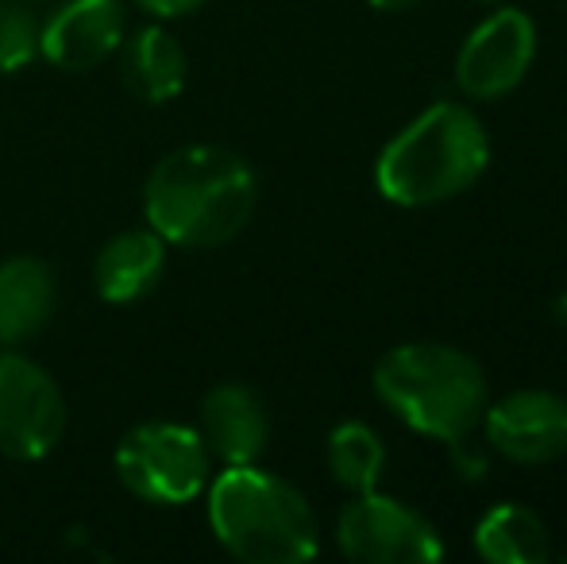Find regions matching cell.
Listing matches in <instances>:
<instances>
[{"label":"cell","mask_w":567,"mask_h":564,"mask_svg":"<svg viewBox=\"0 0 567 564\" xmlns=\"http://www.w3.org/2000/svg\"><path fill=\"white\" fill-rule=\"evenodd\" d=\"M35 54H43V20L31 12L28 0L0 4V74H16Z\"/></svg>","instance_id":"e0dca14e"},{"label":"cell","mask_w":567,"mask_h":564,"mask_svg":"<svg viewBox=\"0 0 567 564\" xmlns=\"http://www.w3.org/2000/svg\"><path fill=\"white\" fill-rule=\"evenodd\" d=\"M166 271V240L155 228L116 233L97 256V294L105 301H140L158 286Z\"/></svg>","instance_id":"7c38bea8"},{"label":"cell","mask_w":567,"mask_h":564,"mask_svg":"<svg viewBox=\"0 0 567 564\" xmlns=\"http://www.w3.org/2000/svg\"><path fill=\"white\" fill-rule=\"evenodd\" d=\"M54 314V275L43 259L12 256L0 264V345L35 337Z\"/></svg>","instance_id":"4fadbf2b"},{"label":"cell","mask_w":567,"mask_h":564,"mask_svg":"<svg viewBox=\"0 0 567 564\" xmlns=\"http://www.w3.org/2000/svg\"><path fill=\"white\" fill-rule=\"evenodd\" d=\"M209 522L231 557L301 564L317 553V519L293 483L255 464H228L209 488Z\"/></svg>","instance_id":"277c9868"},{"label":"cell","mask_w":567,"mask_h":564,"mask_svg":"<svg viewBox=\"0 0 567 564\" xmlns=\"http://www.w3.org/2000/svg\"><path fill=\"white\" fill-rule=\"evenodd\" d=\"M255 197V174L236 151L194 143L171 151L147 174L143 213L163 240L182 248H217L244 233Z\"/></svg>","instance_id":"6da1fadb"},{"label":"cell","mask_w":567,"mask_h":564,"mask_svg":"<svg viewBox=\"0 0 567 564\" xmlns=\"http://www.w3.org/2000/svg\"><path fill=\"white\" fill-rule=\"evenodd\" d=\"M382 464H386V449H382V437L371 425L343 422L329 433V468L340 488L355 491V495L374 491Z\"/></svg>","instance_id":"2e32d148"},{"label":"cell","mask_w":567,"mask_h":564,"mask_svg":"<svg viewBox=\"0 0 567 564\" xmlns=\"http://www.w3.org/2000/svg\"><path fill=\"white\" fill-rule=\"evenodd\" d=\"M475 550L494 564L548 561V526L533 506L498 503L475 526Z\"/></svg>","instance_id":"9a60e30c"},{"label":"cell","mask_w":567,"mask_h":564,"mask_svg":"<svg viewBox=\"0 0 567 564\" xmlns=\"http://www.w3.org/2000/svg\"><path fill=\"white\" fill-rule=\"evenodd\" d=\"M374 8H382V12H402V8L417 4V0H371Z\"/></svg>","instance_id":"d6986e66"},{"label":"cell","mask_w":567,"mask_h":564,"mask_svg":"<svg viewBox=\"0 0 567 564\" xmlns=\"http://www.w3.org/2000/svg\"><path fill=\"white\" fill-rule=\"evenodd\" d=\"M537 54V28L522 8H502L467 35L455 59V82L467 98H506L529 74Z\"/></svg>","instance_id":"ba28073f"},{"label":"cell","mask_w":567,"mask_h":564,"mask_svg":"<svg viewBox=\"0 0 567 564\" xmlns=\"http://www.w3.org/2000/svg\"><path fill=\"white\" fill-rule=\"evenodd\" d=\"M66 433V399L51 371L20 352H0V452L43 460Z\"/></svg>","instance_id":"52a82bcc"},{"label":"cell","mask_w":567,"mask_h":564,"mask_svg":"<svg viewBox=\"0 0 567 564\" xmlns=\"http://www.w3.org/2000/svg\"><path fill=\"white\" fill-rule=\"evenodd\" d=\"M120 78L147 105H166L186 85V51L166 28H143L120 43Z\"/></svg>","instance_id":"5bb4252c"},{"label":"cell","mask_w":567,"mask_h":564,"mask_svg":"<svg viewBox=\"0 0 567 564\" xmlns=\"http://www.w3.org/2000/svg\"><path fill=\"white\" fill-rule=\"evenodd\" d=\"M135 4H140L143 12L158 16V20H174V16H189V12H197V8L209 4V0H135Z\"/></svg>","instance_id":"ac0fdd59"},{"label":"cell","mask_w":567,"mask_h":564,"mask_svg":"<svg viewBox=\"0 0 567 564\" xmlns=\"http://www.w3.org/2000/svg\"><path fill=\"white\" fill-rule=\"evenodd\" d=\"M209 460L202 433L178 422H143L116 444V475L143 503L182 506L209 483Z\"/></svg>","instance_id":"5b68a950"},{"label":"cell","mask_w":567,"mask_h":564,"mask_svg":"<svg viewBox=\"0 0 567 564\" xmlns=\"http://www.w3.org/2000/svg\"><path fill=\"white\" fill-rule=\"evenodd\" d=\"M486 441L514 464H548L567 452V399L556 391H514L486 407Z\"/></svg>","instance_id":"9c48e42d"},{"label":"cell","mask_w":567,"mask_h":564,"mask_svg":"<svg viewBox=\"0 0 567 564\" xmlns=\"http://www.w3.org/2000/svg\"><path fill=\"white\" fill-rule=\"evenodd\" d=\"M202 441L225 464H255L267 449L270 418L262 399L244 383H220L202 402Z\"/></svg>","instance_id":"8fae6325"},{"label":"cell","mask_w":567,"mask_h":564,"mask_svg":"<svg viewBox=\"0 0 567 564\" xmlns=\"http://www.w3.org/2000/svg\"><path fill=\"white\" fill-rule=\"evenodd\" d=\"M124 43V0H66L43 23V59L59 70L82 74L120 51Z\"/></svg>","instance_id":"30bf717a"},{"label":"cell","mask_w":567,"mask_h":564,"mask_svg":"<svg viewBox=\"0 0 567 564\" xmlns=\"http://www.w3.org/2000/svg\"><path fill=\"white\" fill-rule=\"evenodd\" d=\"M560 317H564V321H567V298L560 301Z\"/></svg>","instance_id":"ffe728a7"},{"label":"cell","mask_w":567,"mask_h":564,"mask_svg":"<svg viewBox=\"0 0 567 564\" xmlns=\"http://www.w3.org/2000/svg\"><path fill=\"white\" fill-rule=\"evenodd\" d=\"M337 542L351 561L367 564H433L444 557L441 534L425 514L374 491L343 506Z\"/></svg>","instance_id":"8992f818"},{"label":"cell","mask_w":567,"mask_h":564,"mask_svg":"<svg viewBox=\"0 0 567 564\" xmlns=\"http://www.w3.org/2000/svg\"><path fill=\"white\" fill-rule=\"evenodd\" d=\"M491 163V136L463 105H433L405 124L374 163L379 194L405 209L441 205L483 178Z\"/></svg>","instance_id":"7a4b0ae2"},{"label":"cell","mask_w":567,"mask_h":564,"mask_svg":"<svg viewBox=\"0 0 567 564\" xmlns=\"http://www.w3.org/2000/svg\"><path fill=\"white\" fill-rule=\"evenodd\" d=\"M374 391L410 429L463 441L486 414V371L452 345H398L374 368Z\"/></svg>","instance_id":"3957f363"}]
</instances>
